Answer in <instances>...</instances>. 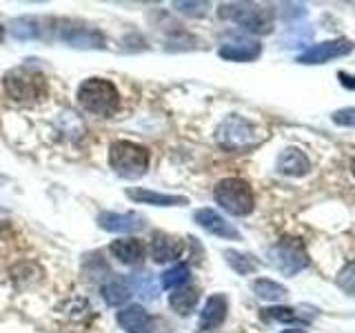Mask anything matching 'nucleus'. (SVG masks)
<instances>
[{"instance_id":"nucleus-1","label":"nucleus","mask_w":355,"mask_h":333,"mask_svg":"<svg viewBox=\"0 0 355 333\" xmlns=\"http://www.w3.org/2000/svg\"><path fill=\"white\" fill-rule=\"evenodd\" d=\"M3 85L5 94L18 105H36L49 94L47 78L36 69H29V67H16V69L7 71Z\"/></svg>"},{"instance_id":"nucleus-2","label":"nucleus","mask_w":355,"mask_h":333,"mask_svg":"<svg viewBox=\"0 0 355 333\" xmlns=\"http://www.w3.org/2000/svg\"><path fill=\"white\" fill-rule=\"evenodd\" d=\"M78 103L89 114L100 118H111L120 107V94L116 85L107 80V78H87L78 87Z\"/></svg>"},{"instance_id":"nucleus-3","label":"nucleus","mask_w":355,"mask_h":333,"mask_svg":"<svg viewBox=\"0 0 355 333\" xmlns=\"http://www.w3.org/2000/svg\"><path fill=\"white\" fill-rule=\"evenodd\" d=\"M151 162V153L147 147H142L138 142L131 140H116L109 147V164L120 178H127V180H136L142 178L149 169Z\"/></svg>"},{"instance_id":"nucleus-4","label":"nucleus","mask_w":355,"mask_h":333,"mask_svg":"<svg viewBox=\"0 0 355 333\" xmlns=\"http://www.w3.org/2000/svg\"><path fill=\"white\" fill-rule=\"evenodd\" d=\"M216 140L220 147L227 151H247L255 147V144H260L262 136H260V131L255 129L253 122L233 114L220 122V127L216 131Z\"/></svg>"},{"instance_id":"nucleus-5","label":"nucleus","mask_w":355,"mask_h":333,"mask_svg":"<svg viewBox=\"0 0 355 333\" xmlns=\"http://www.w3.org/2000/svg\"><path fill=\"white\" fill-rule=\"evenodd\" d=\"M216 203L231 216H249L253 211L255 198L251 185L242 178H225L214 189Z\"/></svg>"},{"instance_id":"nucleus-6","label":"nucleus","mask_w":355,"mask_h":333,"mask_svg":"<svg viewBox=\"0 0 355 333\" xmlns=\"http://www.w3.org/2000/svg\"><path fill=\"white\" fill-rule=\"evenodd\" d=\"M218 14L222 20H231L251 33H269L273 27V16L269 9L253 3H227L220 5Z\"/></svg>"},{"instance_id":"nucleus-7","label":"nucleus","mask_w":355,"mask_h":333,"mask_svg":"<svg viewBox=\"0 0 355 333\" xmlns=\"http://www.w3.org/2000/svg\"><path fill=\"white\" fill-rule=\"evenodd\" d=\"M271 258H273V264L284 275H295L309 266V253L304 249L302 240H297V238H282L271 249Z\"/></svg>"},{"instance_id":"nucleus-8","label":"nucleus","mask_w":355,"mask_h":333,"mask_svg":"<svg viewBox=\"0 0 355 333\" xmlns=\"http://www.w3.org/2000/svg\"><path fill=\"white\" fill-rule=\"evenodd\" d=\"M353 49H355V44L349 38L324 40V42L313 44V47H309L304 53H300L297 62L300 65H327L336 58H342V56H349Z\"/></svg>"},{"instance_id":"nucleus-9","label":"nucleus","mask_w":355,"mask_h":333,"mask_svg":"<svg viewBox=\"0 0 355 333\" xmlns=\"http://www.w3.org/2000/svg\"><path fill=\"white\" fill-rule=\"evenodd\" d=\"M100 229H105L109 233H133L144 229V218L140 214H116V211H103L98 216Z\"/></svg>"},{"instance_id":"nucleus-10","label":"nucleus","mask_w":355,"mask_h":333,"mask_svg":"<svg viewBox=\"0 0 355 333\" xmlns=\"http://www.w3.org/2000/svg\"><path fill=\"white\" fill-rule=\"evenodd\" d=\"M193 220L198 222L200 227H202L205 231L214 233V236L218 238H225V240H240V231L231 225V222H227L225 218H222L218 211L214 209H198L193 214Z\"/></svg>"},{"instance_id":"nucleus-11","label":"nucleus","mask_w":355,"mask_h":333,"mask_svg":"<svg viewBox=\"0 0 355 333\" xmlns=\"http://www.w3.org/2000/svg\"><path fill=\"white\" fill-rule=\"evenodd\" d=\"M277 171L284 173V176H293V178H300V176H306L309 169H311V162L306 158V153L297 147H286L282 149V153L277 155Z\"/></svg>"},{"instance_id":"nucleus-12","label":"nucleus","mask_w":355,"mask_h":333,"mask_svg":"<svg viewBox=\"0 0 355 333\" xmlns=\"http://www.w3.org/2000/svg\"><path fill=\"white\" fill-rule=\"evenodd\" d=\"M220 58L231 60V62H251L262 53V44L255 40H236V42H225L218 49Z\"/></svg>"},{"instance_id":"nucleus-13","label":"nucleus","mask_w":355,"mask_h":333,"mask_svg":"<svg viewBox=\"0 0 355 333\" xmlns=\"http://www.w3.org/2000/svg\"><path fill=\"white\" fill-rule=\"evenodd\" d=\"M60 38L69 42L71 47H85V49H103L105 36L92 27H64L60 31Z\"/></svg>"},{"instance_id":"nucleus-14","label":"nucleus","mask_w":355,"mask_h":333,"mask_svg":"<svg viewBox=\"0 0 355 333\" xmlns=\"http://www.w3.org/2000/svg\"><path fill=\"white\" fill-rule=\"evenodd\" d=\"M227 311H229L227 296L214 293V296L207 300L202 314H200V329H202V331H211V329L220 327L222 322H225V318H227Z\"/></svg>"},{"instance_id":"nucleus-15","label":"nucleus","mask_w":355,"mask_h":333,"mask_svg":"<svg viewBox=\"0 0 355 333\" xmlns=\"http://www.w3.org/2000/svg\"><path fill=\"white\" fill-rule=\"evenodd\" d=\"M127 198L136 200L140 205H153V207H184V205H189L187 196L158 194V191H149V189H127Z\"/></svg>"},{"instance_id":"nucleus-16","label":"nucleus","mask_w":355,"mask_h":333,"mask_svg":"<svg viewBox=\"0 0 355 333\" xmlns=\"http://www.w3.org/2000/svg\"><path fill=\"white\" fill-rule=\"evenodd\" d=\"M182 242L169 236V233H162L158 231L153 236L151 240V258L155 262H169V260H175V258H180V253H182Z\"/></svg>"},{"instance_id":"nucleus-17","label":"nucleus","mask_w":355,"mask_h":333,"mask_svg":"<svg viewBox=\"0 0 355 333\" xmlns=\"http://www.w3.org/2000/svg\"><path fill=\"white\" fill-rule=\"evenodd\" d=\"M116 320H118V325L125 329L127 333H144V331H147V327H149V322H151L149 314L140 305H131L127 309L118 311Z\"/></svg>"},{"instance_id":"nucleus-18","label":"nucleus","mask_w":355,"mask_h":333,"mask_svg":"<svg viewBox=\"0 0 355 333\" xmlns=\"http://www.w3.org/2000/svg\"><path fill=\"white\" fill-rule=\"evenodd\" d=\"M109 251L114 253L122 264H129V266H136L144 260V244L140 240H133V238L114 240Z\"/></svg>"},{"instance_id":"nucleus-19","label":"nucleus","mask_w":355,"mask_h":333,"mask_svg":"<svg viewBox=\"0 0 355 333\" xmlns=\"http://www.w3.org/2000/svg\"><path fill=\"white\" fill-rule=\"evenodd\" d=\"M198 298L200 291L196 287H189V289H178L169 296V307L175 311L178 316H189L198 305Z\"/></svg>"},{"instance_id":"nucleus-20","label":"nucleus","mask_w":355,"mask_h":333,"mask_svg":"<svg viewBox=\"0 0 355 333\" xmlns=\"http://www.w3.org/2000/svg\"><path fill=\"white\" fill-rule=\"evenodd\" d=\"M129 296H131V287L127 284V280H122V278H116V280H111L103 287V298L109 307L125 305Z\"/></svg>"},{"instance_id":"nucleus-21","label":"nucleus","mask_w":355,"mask_h":333,"mask_svg":"<svg viewBox=\"0 0 355 333\" xmlns=\"http://www.w3.org/2000/svg\"><path fill=\"white\" fill-rule=\"evenodd\" d=\"M253 293L258 296L260 300H266V302H277V300H284L288 296L286 287L269 280V278H260V280H255L253 282Z\"/></svg>"},{"instance_id":"nucleus-22","label":"nucleus","mask_w":355,"mask_h":333,"mask_svg":"<svg viewBox=\"0 0 355 333\" xmlns=\"http://www.w3.org/2000/svg\"><path fill=\"white\" fill-rule=\"evenodd\" d=\"M131 284H133V289H136V293H140L142 298L153 300L160 293V284L155 282V278L151 273H136L131 278Z\"/></svg>"},{"instance_id":"nucleus-23","label":"nucleus","mask_w":355,"mask_h":333,"mask_svg":"<svg viewBox=\"0 0 355 333\" xmlns=\"http://www.w3.org/2000/svg\"><path fill=\"white\" fill-rule=\"evenodd\" d=\"M189 278H191V271H189L187 264H175L171 269H166L162 273V287L164 289H180L182 284L189 282Z\"/></svg>"},{"instance_id":"nucleus-24","label":"nucleus","mask_w":355,"mask_h":333,"mask_svg":"<svg viewBox=\"0 0 355 333\" xmlns=\"http://www.w3.org/2000/svg\"><path fill=\"white\" fill-rule=\"evenodd\" d=\"M225 258L227 262L231 264L233 271H238L240 275H249L258 269V262H255L251 255H244V253H238V251H225Z\"/></svg>"},{"instance_id":"nucleus-25","label":"nucleus","mask_w":355,"mask_h":333,"mask_svg":"<svg viewBox=\"0 0 355 333\" xmlns=\"http://www.w3.org/2000/svg\"><path fill=\"white\" fill-rule=\"evenodd\" d=\"M11 33L20 40H29V38H38L40 36V27L36 18H18L11 22Z\"/></svg>"},{"instance_id":"nucleus-26","label":"nucleus","mask_w":355,"mask_h":333,"mask_svg":"<svg viewBox=\"0 0 355 333\" xmlns=\"http://www.w3.org/2000/svg\"><path fill=\"white\" fill-rule=\"evenodd\" d=\"M336 282H338V287L342 289L344 293L355 298V260H351V262H347L342 266V269L338 271Z\"/></svg>"},{"instance_id":"nucleus-27","label":"nucleus","mask_w":355,"mask_h":333,"mask_svg":"<svg viewBox=\"0 0 355 333\" xmlns=\"http://www.w3.org/2000/svg\"><path fill=\"white\" fill-rule=\"evenodd\" d=\"M262 320H277V322H295L300 316L295 314V309L291 307H273L262 311Z\"/></svg>"},{"instance_id":"nucleus-28","label":"nucleus","mask_w":355,"mask_h":333,"mask_svg":"<svg viewBox=\"0 0 355 333\" xmlns=\"http://www.w3.org/2000/svg\"><path fill=\"white\" fill-rule=\"evenodd\" d=\"M333 122L340 127H355V107H344L333 114Z\"/></svg>"},{"instance_id":"nucleus-29","label":"nucleus","mask_w":355,"mask_h":333,"mask_svg":"<svg viewBox=\"0 0 355 333\" xmlns=\"http://www.w3.org/2000/svg\"><path fill=\"white\" fill-rule=\"evenodd\" d=\"M178 11H182V14H189V16H205L207 14V3H175L173 5Z\"/></svg>"},{"instance_id":"nucleus-30","label":"nucleus","mask_w":355,"mask_h":333,"mask_svg":"<svg viewBox=\"0 0 355 333\" xmlns=\"http://www.w3.org/2000/svg\"><path fill=\"white\" fill-rule=\"evenodd\" d=\"M338 78H340V83L347 89H355V76H349L347 71H340Z\"/></svg>"},{"instance_id":"nucleus-31","label":"nucleus","mask_w":355,"mask_h":333,"mask_svg":"<svg viewBox=\"0 0 355 333\" xmlns=\"http://www.w3.org/2000/svg\"><path fill=\"white\" fill-rule=\"evenodd\" d=\"M282 333H306L304 329H284Z\"/></svg>"},{"instance_id":"nucleus-32","label":"nucleus","mask_w":355,"mask_h":333,"mask_svg":"<svg viewBox=\"0 0 355 333\" xmlns=\"http://www.w3.org/2000/svg\"><path fill=\"white\" fill-rule=\"evenodd\" d=\"M3 40H5V27L0 25V42H3Z\"/></svg>"},{"instance_id":"nucleus-33","label":"nucleus","mask_w":355,"mask_h":333,"mask_svg":"<svg viewBox=\"0 0 355 333\" xmlns=\"http://www.w3.org/2000/svg\"><path fill=\"white\" fill-rule=\"evenodd\" d=\"M351 171H353V176H355V160L351 162Z\"/></svg>"}]
</instances>
